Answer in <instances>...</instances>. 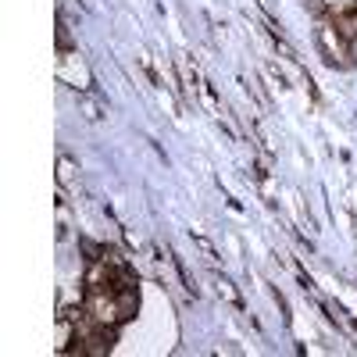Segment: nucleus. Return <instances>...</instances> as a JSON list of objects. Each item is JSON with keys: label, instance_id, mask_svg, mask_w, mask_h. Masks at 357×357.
I'll return each instance as SVG.
<instances>
[{"label": "nucleus", "instance_id": "nucleus-1", "mask_svg": "<svg viewBox=\"0 0 357 357\" xmlns=\"http://www.w3.org/2000/svg\"><path fill=\"white\" fill-rule=\"evenodd\" d=\"M75 104H79V114L86 118V122H104V100L97 97V93H86V89H82V93L75 97Z\"/></svg>", "mask_w": 357, "mask_h": 357}, {"label": "nucleus", "instance_id": "nucleus-2", "mask_svg": "<svg viewBox=\"0 0 357 357\" xmlns=\"http://www.w3.org/2000/svg\"><path fill=\"white\" fill-rule=\"evenodd\" d=\"M333 33H336V29H329V25L318 29V47H321V54H325V61H329V65L340 61V40Z\"/></svg>", "mask_w": 357, "mask_h": 357}, {"label": "nucleus", "instance_id": "nucleus-3", "mask_svg": "<svg viewBox=\"0 0 357 357\" xmlns=\"http://www.w3.org/2000/svg\"><path fill=\"white\" fill-rule=\"evenodd\" d=\"M218 296H225V301H229L232 307H243V296H240V289H236L229 279H218Z\"/></svg>", "mask_w": 357, "mask_h": 357}, {"label": "nucleus", "instance_id": "nucleus-4", "mask_svg": "<svg viewBox=\"0 0 357 357\" xmlns=\"http://www.w3.org/2000/svg\"><path fill=\"white\" fill-rule=\"evenodd\" d=\"M72 175H75V161H72L68 154H61V158H57V183L65 186L68 178H72Z\"/></svg>", "mask_w": 357, "mask_h": 357}, {"label": "nucleus", "instance_id": "nucleus-5", "mask_svg": "<svg viewBox=\"0 0 357 357\" xmlns=\"http://www.w3.org/2000/svg\"><path fill=\"white\" fill-rule=\"evenodd\" d=\"M57 47L68 50V33H65V22H61V18H57Z\"/></svg>", "mask_w": 357, "mask_h": 357}, {"label": "nucleus", "instance_id": "nucleus-6", "mask_svg": "<svg viewBox=\"0 0 357 357\" xmlns=\"http://www.w3.org/2000/svg\"><path fill=\"white\" fill-rule=\"evenodd\" d=\"M354 54H357V40H354Z\"/></svg>", "mask_w": 357, "mask_h": 357}]
</instances>
